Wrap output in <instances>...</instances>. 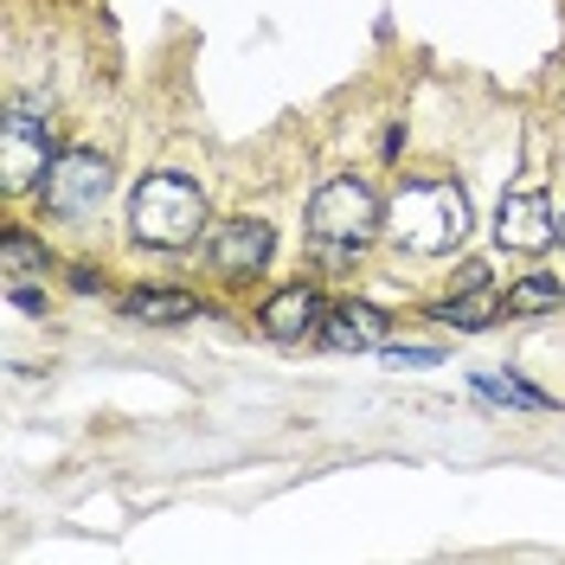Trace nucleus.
<instances>
[{"label": "nucleus", "mask_w": 565, "mask_h": 565, "mask_svg": "<svg viewBox=\"0 0 565 565\" xmlns=\"http://www.w3.org/2000/svg\"><path fill=\"white\" fill-rule=\"evenodd\" d=\"M386 238L412 257H444L469 238V193L457 180H405L386 206Z\"/></svg>", "instance_id": "nucleus-1"}, {"label": "nucleus", "mask_w": 565, "mask_h": 565, "mask_svg": "<svg viewBox=\"0 0 565 565\" xmlns=\"http://www.w3.org/2000/svg\"><path fill=\"white\" fill-rule=\"evenodd\" d=\"M129 232H136V245H154V250L193 245L206 232V193L186 174H148L129 193Z\"/></svg>", "instance_id": "nucleus-2"}, {"label": "nucleus", "mask_w": 565, "mask_h": 565, "mask_svg": "<svg viewBox=\"0 0 565 565\" xmlns=\"http://www.w3.org/2000/svg\"><path fill=\"white\" fill-rule=\"evenodd\" d=\"M309 232L334 250H360L366 238L386 232V206H380V193H373L366 180L341 174V180H328V186H316V200H309Z\"/></svg>", "instance_id": "nucleus-3"}, {"label": "nucleus", "mask_w": 565, "mask_h": 565, "mask_svg": "<svg viewBox=\"0 0 565 565\" xmlns=\"http://www.w3.org/2000/svg\"><path fill=\"white\" fill-rule=\"evenodd\" d=\"M109 180H116L109 154H97V148H65V154L52 161V174L39 180V186H45V206H52V212L84 218V212L109 193Z\"/></svg>", "instance_id": "nucleus-4"}, {"label": "nucleus", "mask_w": 565, "mask_h": 565, "mask_svg": "<svg viewBox=\"0 0 565 565\" xmlns=\"http://www.w3.org/2000/svg\"><path fill=\"white\" fill-rule=\"evenodd\" d=\"M52 161H58V148H52L45 116H33V109H7V122H0V180H7V193L45 180Z\"/></svg>", "instance_id": "nucleus-5"}, {"label": "nucleus", "mask_w": 565, "mask_h": 565, "mask_svg": "<svg viewBox=\"0 0 565 565\" xmlns=\"http://www.w3.org/2000/svg\"><path fill=\"white\" fill-rule=\"evenodd\" d=\"M270 250H277V232L264 218H232V225H218L206 238V257L218 277H257L270 264Z\"/></svg>", "instance_id": "nucleus-6"}, {"label": "nucleus", "mask_w": 565, "mask_h": 565, "mask_svg": "<svg viewBox=\"0 0 565 565\" xmlns=\"http://www.w3.org/2000/svg\"><path fill=\"white\" fill-rule=\"evenodd\" d=\"M494 238L508 250H546L559 238V218H553V200L540 193V186H521V193H508L501 212H494Z\"/></svg>", "instance_id": "nucleus-7"}, {"label": "nucleus", "mask_w": 565, "mask_h": 565, "mask_svg": "<svg viewBox=\"0 0 565 565\" xmlns=\"http://www.w3.org/2000/svg\"><path fill=\"white\" fill-rule=\"evenodd\" d=\"M321 321H328V302H321V289H309V282H289V289H277L257 309V328L270 341H302V334H316Z\"/></svg>", "instance_id": "nucleus-8"}, {"label": "nucleus", "mask_w": 565, "mask_h": 565, "mask_svg": "<svg viewBox=\"0 0 565 565\" xmlns=\"http://www.w3.org/2000/svg\"><path fill=\"white\" fill-rule=\"evenodd\" d=\"M321 341L341 348V353L380 348V341H386V316H380L373 302H341V309H328V321H321Z\"/></svg>", "instance_id": "nucleus-9"}, {"label": "nucleus", "mask_w": 565, "mask_h": 565, "mask_svg": "<svg viewBox=\"0 0 565 565\" xmlns=\"http://www.w3.org/2000/svg\"><path fill=\"white\" fill-rule=\"evenodd\" d=\"M122 316L141 321V328H174V321H193V316H206V309L186 289H136V296H122Z\"/></svg>", "instance_id": "nucleus-10"}, {"label": "nucleus", "mask_w": 565, "mask_h": 565, "mask_svg": "<svg viewBox=\"0 0 565 565\" xmlns=\"http://www.w3.org/2000/svg\"><path fill=\"white\" fill-rule=\"evenodd\" d=\"M546 309H565V282L559 277H521L508 296H501V316H546Z\"/></svg>", "instance_id": "nucleus-11"}, {"label": "nucleus", "mask_w": 565, "mask_h": 565, "mask_svg": "<svg viewBox=\"0 0 565 565\" xmlns=\"http://www.w3.org/2000/svg\"><path fill=\"white\" fill-rule=\"evenodd\" d=\"M430 316L444 321V328H462V334H476V328H489L501 316V302H489V289H462V296H444Z\"/></svg>", "instance_id": "nucleus-12"}, {"label": "nucleus", "mask_w": 565, "mask_h": 565, "mask_svg": "<svg viewBox=\"0 0 565 565\" xmlns=\"http://www.w3.org/2000/svg\"><path fill=\"white\" fill-rule=\"evenodd\" d=\"M0 257H7V270H45V264H52V250L39 245L33 232H20V225H7V238H0Z\"/></svg>", "instance_id": "nucleus-13"}, {"label": "nucleus", "mask_w": 565, "mask_h": 565, "mask_svg": "<svg viewBox=\"0 0 565 565\" xmlns=\"http://www.w3.org/2000/svg\"><path fill=\"white\" fill-rule=\"evenodd\" d=\"M476 392H489L494 405H521V412H546V398L521 380H476Z\"/></svg>", "instance_id": "nucleus-14"}, {"label": "nucleus", "mask_w": 565, "mask_h": 565, "mask_svg": "<svg viewBox=\"0 0 565 565\" xmlns=\"http://www.w3.org/2000/svg\"><path fill=\"white\" fill-rule=\"evenodd\" d=\"M437 348H386V366H437Z\"/></svg>", "instance_id": "nucleus-15"}, {"label": "nucleus", "mask_w": 565, "mask_h": 565, "mask_svg": "<svg viewBox=\"0 0 565 565\" xmlns=\"http://www.w3.org/2000/svg\"><path fill=\"white\" fill-rule=\"evenodd\" d=\"M7 302H13V309H26V316H45V309H52V302H45V289H26V282H13V289H7Z\"/></svg>", "instance_id": "nucleus-16"}, {"label": "nucleus", "mask_w": 565, "mask_h": 565, "mask_svg": "<svg viewBox=\"0 0 565 565\" xmlns=\"http://www.w3.org/2000/svg\"><path fill=\"white\" fill-rule=\"evenodd\" d=\"M559 238H565V218H559Z\"/></svg>", "instance_id": "nucleus-17"}]
</instances>
